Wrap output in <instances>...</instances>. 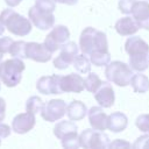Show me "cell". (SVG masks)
Masks as SVG:
<instances>
[{
	"instance_id": "obj_21",
	"label": "cell",
	"mask_w": 149,
	"mask_h": 149,
	"mask_svg": "<svg viewBox=\"0 0 149 149\" xmlns=\"http://www.w3.org/2000/svg\"><path fill=\"white\" fill-rule=\"evenodd\" d=\"M77 130H78V127L74 122H72V120L71 121H65V120L59 121L54 127V134L59 140H62L63 137H65L72 133H76Z\"/></svg>"
},
{
	"instance_id": "obj_17",
	"label": "cell",
	"mask_w": 149,
	"mask_h": 149,
	"mask_svg": "<svg viewBox=\"0 0 149 149\" xmlns=\"http://www.w3.org/2000/svg\"><path fill=\"white\" fill-rule=\"evenodd\" d=\"M88 122L92 128L98 130H105L108 126V115L102 111L101 107L93 106L87 111Z\"/></svg>"
},
{
	"instance_id": "obj_4",
	"label": "cell",
	"mask_w": 149,
	"mask_h": 149,
	"mask_svg": "<svg viewBox=\"0 0 149 149\" xmlns=\"http://www.w3.org/2000/svg\"><path fill=\"white\" fill-rule=\"evenodd\" d=\"M26 65L20 58H10L0 62V80L7 87H15L22 79V72Z\"/></svg>"
},
{
	"instance_id": "obj_16",
	"label": "cell",
	"mask_w": 149,
	"mask_h": 149,
	"mask_svg": "<svg viewBox=\"0 0 149 149\" xmlns=\"http://www.w3.org/2000/svg\"><path fill=\"white\" fill-rule=\"evenodd\" d=\"M94 98L101 107L104 108L112 107L115 101V93L112 85L107 81H102L100 87L94 92Z\"/></svg>"
},
{
	"instance_id": "obj_37",
	"label": "cell",
	"mask_w": 149,
	"mask_h": 149,
	"mask_svg": "<svg viewBox=\"0 0 149 149\" xmlns=\"http://www.w3.org/2000/svg\"><path fill=\"white\" fill-rule=\"evenodd\" d=\"M55 2H59V3H64V5H69V6H73L78 2V0H54Z\"/></svg>"
},
{
	"instance_id": "obj_13",
	"label": "cell",
	"mask_w": 149,
	"mask_h": 149,
	"mask_svg": "<svg viewBox=\"0 0 149 149\" xmlns=\"http://www.w3.org/2000/svg\"><path fill=\"white\" fill-rule=\"evenodd\" d=\"M35 123V114L26 111L24 113H20L14 116L12 120V130H14L16 134H26L34 128Z\"/></svg>"
},
{
	"instance_id": "obj_12",
	"label": "cell",
	"mask_w": 149,
	"mask_h": 149,
	"mask_svg": "<svg viewBox=\"0 0 149 149\" xmlns=\"http://www.w3.org/2000/svg\"><path fill=\"white\" fill-rule=\"evenodd\" d=\"M61 76L59 74H51V76H43L36 83V88L40 93L49 95V94H61V86H59Z\"/></svg>"
},
{
	"instance_id": "obj_41",
	"label": "cell",
	"mask_w": 149,
	"mask_h": 149,
	"mask_svg": "<svg viewBox=\"0 0 149 149\" xmlns=\"http://www.w3.org/2000/svg\"><path fill=\"white\" fill-rule=\"evenodd\" d=\"M0 144H1V137H0Z\"/></svg>"
},
{
	"instance_id": "obj_14",
	"label": "cell",
	"mask_w": 149,
	"mask_h": 149,
	"mask_svg": "<svg viewBox=\"0 0 149 149\" xmlns=\"http://www.w3.org/2000/svg\"><path fill=\"white\" fill-rule=\"evenodd\" d=\"M59 86L62 93H69V92L80 93L85 88L84 78L77 73H69L66 76H61Z\"/></svg>"
},
{
	"instance_id": "obj_8",
	"label": "cell",
	"mask_w": 149,
	"mask_h": 149,
	"mask_svg": "<svg viewBox=\"0 0 149 149\" xmlns=\"http://www.w3.org/2000/svg\"><path fill=\"white\" fill-rule=\"evenodd\" d=\"M66 107L68 105L65 104L64 100L62 99H51L44 104L42 111H41V116L49 122H55L59 119H62L66 114Z\"/></svg>"
},
{
	"instance_id": "obj_36",
	"label": "cell",
	"mask_w": 149,
	"mask_h": 149,
	"mask_svg": "<svg viewBox=\"0 0 149 149\" xmlns=\"http://www.w3.org/2000/svg\"><path fill=\"white\" fill-rule=\"evenodd\" d=\"M5 115H6V102L5 99L0 97V122L3 121Z\"/></svg>"
},
{
	"instance_id": "obj_29",
	"label": "cell",
	"mask_w": 149,
	"mask_h": 149,
	"mask_svg": "<svg viewBox=\"0 0 149 149\" xmlns=\"http://www.w3.org/2000/svg\"><path fill=\"white\" fill-rule=\"evenodd\" d=\"M136 127L143 132V133H149V114H141L136 118L135 120Z\"/></svg>"
},
{
	"instance_id": "obj_35",
	"label": "cell",
	"mask_w": 149,
	"mask_h": 149,
	"mask_svg": "<svg viewBox=\"0 0 149 149\" xmlns=\"http://www.w3.org/2000/svg\"><path fill=\"white\" fill-rule=\"evenodd\" d=\"M10 132H12V128H10L8 125L0 122V137H1V139L8 137V136L10 135Z\"/></svg>"
},
{
	"instance_id": "obj_38",
	"label": "cell",
	"mask_w": 149,
	"mask_h": 149,
	"mask_svg": "<svg viewBox=\"0 0 149 149\" xmlns=\"http://www.w3.org/2000/svg\"><path fill=\"white\" fill-rule=\"evenodd\" d=\"M21 1H22V0H5L6 5H7L8 7H16Z\"/></svg>"
},
{
	"instance_id": "obj_1",
	"label": "cell",
	"mask_w": 149,
	"mask_h": 149,
	"mask_svg": "<svg viewBox=\"0 0 149 149\" xmlns=\"http://www.w3.org/2000/svg\"><path fill=\"white\" fill-rule=\"evenodd\" d=\"M125 50L129 55V66L134 71L142 72L149 68V44L140 36L128 37Z\"/></svg>"
},
{
	"instance_id": "obj_22",
	"label": "cell",
	"mask_w": 149,
	"mask_h": 149,
	"mask_svg": "<svg viewBox=\"0 0 149 149\" xmlns=\"http://www.w3.org/2000/svg\"><path fill=\"white\" fill-rule=\"evenodd\" d=\"M130 85L136 93H146L149 91V78L143 73L133 74L130 79Z\"/></svg>"
},
{
	"instance_id": "obj_34",
	"label": "cell",
	"mask_w": 149,
	"mask_h": 149,
	"mask_svg": "<svg viewBox=\"0 0 149 149\" xmlns=\"http://www.w3.org/2000/svg\"><path fill=\"white\" fill-rule=\"evenodd\" d=\"M129 147H130V143L125 140H121V139L109 142V146H108V148H129Z\"/></svg>"
},
{
	"instance_id": "obj_10",
	"label": "cell",
	"mask_w": 149,
	"mask_h": 149,
	"mask_svg": "<svg viewBox=\"0 0 149 149\" xmlns=\"http://www.w3.org/2000/svg\"><path fill=\"white\" fill-rule=\"evenodd\" d=\"M78 51H79V48L74 42H72V41L66 42L61 48L59 55L54 59V66L58 70L68 69L69 65L73 63L76 56L78 55Z\"/></svg>"
},
{
	"instance_id": "obj_28",
	"label": "cell",
	"mask_w": 149,
	"mask_h": 149,
	"mask_svg": "<svg viewBox=\"0 0 149 149\" xmlns=\"http://www.w3.org/2000/svg\"><path fill=\"white\" fill-rule=\"evenodd\" d=\"M62 146L64 148H69V149H76L78 147H80V143H79V135H78V132L76 133H72L65 137H63L62 140Z\"/></svg>"
},
{
	"instance_id": "obj_42",
	"label": "cell",
	"mask_w": 149,
	"mask_h": 149,
	"mask_svg": "<svg viewBox=\"0 0 149 149\" xmlns=\"http://www.w3.org/2000/svg\"><path fill=\"white\" fill-rule=\"evenodd\" d=\"M0 88H1V85H0Z\"/></svg>"
},
{
	"instance_id": "obj_20",
	"label": "cell",
	"mask_w": 149,
	"mask_h": 149,
	"mask_svg": "<svg viewBox=\"0 0 149 149\" xmlns=\"http://www.w3.org/2000/svg\"><path fill=\"white\" fill-rule=\"evenodd\" d=\"M128 126V118L121 112H114L108 115V126L107 128L113 133H120L125 130Z\"/></svg>"
},
{
	"instance_id": "obj_19",
	"label": "cell",
	"mask_w": 149,
	"mask_h": 149,
	"mask_svg": "<svg viewBox=\"0 0 149 149\" xmlns=\"http://www.w3.org/2000/svg\"><path fill=\"white\" fill-rule=\"evenodd\" d=\"M87 114V107L80 100H72L66 107V115L72 121H79Z\"/></svg>"
},
{
	"instance_id": "obj_23",
	"label": "cell",
	"mask_w": 149,
	"mask_h": 149,
	"mask_svg": "<svg viewBox=\"0 0 149 149\" xmlns=\"http://www.w3.org/2000/svg\"><path fill=\"white\" fill-rule=\"evenodd\" d=\"M90 61L95 66H106L111 62V54L108 50H98L90 54Z\"/></svg>"
},
{
	"instance_id": "obj_7",
	"label": "cell",
	"mask_w": 149,
	"mask_h": 149,
	"mask_svg": "<svg viewBox=\"0 0 149 149\" xmlns=\"http://www.w3.org/2000/svg\"><path fill=\"white\" fill-rule=\"evenodd\" d=\"M70 38V30L68 27L63 24H58L56 27H52V30L47 35L44 40L45 47L54 54L56 50L61 49L66 42H69Z\"/></svg>"
},
{
	"instance_id": "obj_31",
	"label": "cell",
	"mask_w": 149,
	"mask_h": 149,
	"mask_svg": "<svg viewBox=\"0 0 149 149\" xmlns=\"http://www.w3.org/2000/svg\"><path fill=\"white\" fill-rule=\"evenodd\" d=\"M136 0H119V9L123 14H130Z\"/></svg>"
},
{
	"instance_id": "obj_30",
	"label": "cell",
	"mask_w": 149,
	"mask_h": 149,
	"mask_svg": "<svg viewBox=\"0 0 149 149\" xmlns=\"http://www.w3.org/2000/svg\"><path fill=\"white\" fill-rule=\"evenodd\" d=\"M35 6L42 10L51 13H54L56 9V2L54 0H35Z\"/></svg>"
},
{
	"instance_id": "obj_33",
	"label": "cell",
	"mask_w": 149,
	"mask_h": 149,
	"mask_svg": "<svg viewBox=\"0 0 149 149\" xmlns=\"http://www.w3.org/2000/svg\"><path fill=\"white\" fill-rule=\"evenodd\" d=\"M13 43V40L10 37H0V52L1 54H7L9 52V49H10V45Z\"/></svg>"
},
{
	"instance_id": "obj_18",
	"label": "cell",
	"mask_w": 149,
	"mask_h": 149,
	"mask_svg": "<svg viewBox=\"0 0 149 149\" xmlns=\"http://www.w3.org/2000/svg\"><path fill=\"white\" fill-rule=\"evenodd\" d=\"M114 28H115L116 33L121 36H132L135 33H137V30L140 29L137 22L134 20L133 16L132 17L130 16H125V17L119 19L115 22Z\"/></svg>"
},
{
	"instance_id": "obj_40",
	"label": "cell",
	"mask_w": 149,
	"mask_h": 149,
	"mask_svg": "<svg viewBox=\"0 0 149 149\" xmlns=\"http://www.w3.org/2000/svg\"><path fill=\"white\" fill-rule=\"evenodd\" d=\"M2 55H3V54H1V52H0V62L2 61Z\"/></svg>"
},
{
	"instance_id": "obj_2",
	"label": "cell",
	"mask_w": 149,
	"mask_h": 149,
	"mask_svg": "<svg viewBox=\"0 0 149 149\" xmlns=\"http://www.w3.org/2000/svg\"><path fill=\"white\" fill-rule=\"evenodd\" d=\"M79 47L83 54L90 55L98 50H108L107 36L104 31H100L93 27L85 28L79 37Z\"/></svg>"
},
{
	"instance_id": "obj_15",
	"label": "cell",
	"mask_w": 149,
	"mask_h": 149,
	"mask_svg": "<svg viewBox=\"0 0 149 149\" xmlns=\"http://www.w3.org/2000/svg\"><path fill=\"white\" fill-rule=\"evenodd\" d=\"M132 16L137 22L140 28L149 30V2L144 0L135 1L133 9H132Z\"/></svg>"
},
{
	"instance_id": "obj_9",
	"label": "cell",
	"mask_w": 149,
	"mask_h": 149,
	"mask_svg": "<svg viewBox=\"0 0 149 149\" xmlns=\"http://www.w3.org/2000/svg\"><path fill=\"white\" fill-rule=\"evenodd\" d=\"M28 16L31 23L40 30H48L55 24V15L51 12H45L37 8L35 5L29 8Z\"/></svg>"
},
{
	"instance_id": "obj_3",
	"label": "cell",
	"mask_w": 149,
	"mask_h": 149,
	"mask_svg": "<svg viewBox=\"0 0 149 149\" xmlns=\"http://www.w3.org/2000/svg\"><path fill=\"white\" fill-rule=\"evenodd\" d=\"M0 21L9 33L16 36H26L31 31L33 28L31 21L29 19L10 8H6L0 13Z\"/></svg>"
},
{
	"instance_id": "obj_43",
	"label": "cell",
	"mask_w": 149,
	"mask_h": 149,
	"mask_svg": "<svg viewBox=\"0 0 149 149\" xmlns=\"http://www.w3.org/2000/svg\"><path fill=\"white\" fill-rule=\"evenodd\" d=\"M148 1H149V0H148Z\"/></svg>"
},
{
	"instance_id": "obj_5",
	"label": "cell",
	"mask_w": 149,
	"mask_h": 149,
	"mask_svg": "<svg viewBox=\"0 0 149 149\" xmlns=\"http://www.w3.org/2000/svg\"><path fill=\"white\" fill-rule=\"evenodd\" d=\"M133 74V69L128 64L120 61L109 62L105 69V76L107 80L122 87L130 84Z\"/></svg>"
},
{
	"instance_id": "obj_6",
	"label": "cell",
	"mask_w": 149,
	"mask_h": 149,
	"mask_svg": "<svg viewBox=\"0 0 149 149\" xmlns=\"http://www.w3.org/2000/svg\"><path fill=\"white\" fill-rule=\"evenodd\" d=\"M79 143L80 147L86 149H94V148H108L109 146V137L102 130L98 129H84L79 134Z\"/></svg>"
},
{
	"instance_id": "obj_11",
	"label": "cell",
	"mask_w": 149,
	"mask_h": 149,
	"mask_svg": "<svg viewBox=\"0 0 149 149\" xmlns=\"http://www.w3.org/2000/svg\"><path fill=\"white\" fill-rule=\"evenodd\" d=\"M52 52L45 47L44 43L37 42H27L26 44V57L38 62V63H47L51 59Z\"/></svg>"
},
{
	"instance_id": "obj_26",
	"label": "cell",
	"mask_w": 149,
	"mask_h": 149,
	"mask_svg": "<svg viewBox=\"0 0 149 149\" xmlns=\"http://www.w3.org/2000/svg\"><path fill=\"white\" fill-rule=\"evenodd\" d=\"M26 44H27V42H24V41H13L10 49H9L10 56H13L15 58H20V59L27 58L26 57Z\"/></svg>"
},
{
	"instance_id": "obj_32",
	"label": "cell",
	"mask_w": 149,
	"mask_h": 149,
	"mask_svg": "<svg viewBox=\"0 0 149 149\" xmlns=\"http://www.w3.org/2000/svg\"><path fill=\"white\" fill-rule=\"evenodd\" d=\"M133 148H135V149L149 148V134H144V135L137 137L135 140V142L133 143Z\"/></svg>"
},
{
	"instance_id": "obj_24",
	"label": "cell",
	"mask_w": 149,
	"mask_h": 149,
	"mask_svg": "<svg viewBox=\"0 0 149 149\" xmlns=\"http://www.w3.org/2000/svg\"><path fill=\"white\" fill-rule=\"evenodd\" d=\"M72 64L79 73H88L91 71V61L85 56V54L77 55Z\"/></svg>"
},
{
	"instance_id": "obj_25",
	"label": "cell",
	"mask_w": 149,
	"mask_h": 149,
	"mask_svg": "<svg viewBox=\"0 0 149 149\" xmlns=\"http://www.w3.org/2000/svg\"><path fill=\"white\" fill-rule=\"evenodd\" d=\"M102 84V80L99 78V76L94 72H88L87 77L84 79V85H85V90H87L91 93H94L100 85Z\"/></svg>"
},
{
	"instance_id": "obj_39",
	"label": "cell",
	"mask_w": 149,
	"mask_h": 149,
	"mask_svg": "<svg viewBox=\"0 0 149 149\" xmlns=\"http://www.w3.org/2000/svg\"><path fill=\"white\" fill-rule=\"evenodd\" d=\"M5 29H6V27L3 26V23L0 21V36L3 34V31H5Z\"/></svg>"
},
{
	"instance_id": "obj_27",
	"label": "cell",
	"mask_w": 149,
	"mask_h": 149,
	"mask_svg": "<svg viewBox=\"0 0 149 149\" xmlns=\"http://www.w3.org/2000/svg\"><path fill=\"white\" fill-rule=\"evenodd\" d=\"M43 106H44V102L37 95H33V97L28 98V100L26 101V111L27 112H30L33 114L41 113Z\"/></svg>"
}]
</instances>
